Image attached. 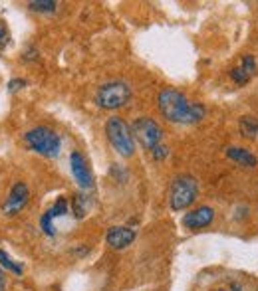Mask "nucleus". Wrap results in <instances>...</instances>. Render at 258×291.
I'll list each match as a JSON object with an SVG mask.
<instances>
[{
  "mask_svg": "<svg viewBox=\"0 0 258 291\" xmlns=\"http://www.w3.org/2000/svg\"><path fill=\"white\" fill-rule=\"evenodd\" d=\"M157 105L161 115L165 117L167 121L171 123H185V125H193V123H199L204 117V105L201 103H191L185 93L177 90H167L159 91L157 95Z\"/></svg>",
  "mask_w": 258,
  "mask_h": 291,
  "instance_id": "f257e3e1",
  "label": "nucleus"
},
{
  "mask_svg": "<svg viewBox=\"0 0 258 291\" xmlns=\"http://www.w3.org/2000/svg\"><path fill=\"white\" fill-rule=\"evenodd\" d=\"M24 141H26V145L30 147L34 153L42 155V157H48V159H56L60 155V149H62L60 137L48 127L30 129L24 135Z\"/></svg>",
  "mask_w": 258,
  "mask_h": 291,
  "instance_id": "f03ea898",
  "label": "nucleus"
},
{
  "mask_svg": "<svg viewBox=\"0 0 258 291\" xmlns=\"http://www.w3.org/2000/svg\"><path fill=\"white\" fill-rule=\"evenodd\" d=\"M106 135L111 147L121 155V157H133L135 153V141H133V131L121 117H110L106 123Z\"/></svg>",
  "mask_w": 258,
  "mask_h": 291,
  "instance_id": "7ed1b4c3",
  "label": "nucleus"
},
{
  "mask_svg": "<svg viewBox=\"0 0 258 291\" xmlns=\"http://www.w3.org/2000/svg\"><path fill=\"white\" fill-rule=\"evenodd\" d=\"M197 194H199V184L193 177H189V174L177 177L171 184V194H169L171 210L179 212V210L189 208L195 202Z\"/></svg>",
  "mask_w": 258,
  "mask_h": 291,
  "instance_id": "20e7f679",
  "label": "nucleus"
},
{
  "mask_svg": "<svg viewBox=\"0 0 258 291\" xmlns=\"http://www.w3.org/2000/svg\"><path fill=\"white\" fill-rule=\"evenodd\" d=\"M131 99V88L125 81L104 83L95 93V103L101 109H119Z\"/></svg>",
  "mask_w": 258,
  "mask_h": 291,
  "instance_id": "39448f33",
  "label": "nucleus"
},
{
  "mask_svg": "<svg viewBox=\"0 0 258 291\" xmlns=\"http://www.w3.org/2000/svg\"><path fill=\"white\" fill-rule=\"evenodd\" d=\"M131 131H133V137H137L139 143L149 151H153L155 147L163 143V129L159 127L151 117L135 119L133 125H131Z\"/></svg>",
  "mask_w": 258,
  "mask_h": 291,
  "instance_id": "423d86ee",
  "label": "nucleus"
},
{
  "mask_svg": "<svg viewBox=\"0 0 258 291\" xmlns=\"http://www.w3.org/2000/svg\"><path fill=\"white\" fill-rule=\"evenodd\" d=\"M28 198H30V192H28V186L24 182H14V186L10 188L8 192V198L4 200V206H2V212L6 216H14L18 214L20 210L28 204Z\"/></svg>",
  "mask_w": 258,
  "mask_h": 291,
  "instance_id": "0eeeda50",
  "label": "nucleus"
},
{
  "mask_svg": "<svg viewBox=\"0 0 258 291\" xmlns=\"http://www.w3.org/2000/svg\"><path fill=\"white\" fill-rule=\"evenodd\" d=\"M70 168H72V174H74L75 182H78L84 190L92 188L93 186L92 170H90V166H88V161H86L78 151H74L72 157H70Z\"/></svg>",
  "mask_w": 258,
  "mask_h": 291,
  "instance_id": "6e6552de",
  "label": "nucleus"
},
{
  "mask_svg": "<svg viewBox=\"0 0 258 291\" xmlns=\"http://www.w3.org/2000/svg\"><path fill=\"white\" fill-rule=\"evenodd\" d=\"M213 220H215V210L211 206H199L191 210L189 214H185L183 224L189 230H201V228H207Z\"/></svg>",
  "mask_w": 258,
  "mask_h": 291,
  "instance_id": "1a4fd4ad",
  "label": "nucleus"
},
{
  "mask_svg": "<svg viewBox=\"0 0 258 291\" xmlns=\"http://www.w3.org/2000/svg\"><path fill=\"white\" fill-rule=\"evenodd\" d=\"M133 240H135V230H133V228H127V226H113V228L108 230V234H106V242H108V246L113 248V250H123V248H127Z\"/></svg>",
  "mask_w": 258,
  "mask_h": 291,
  "instance_id": "9d476101",
  "label": "nucleus"
},
{
  "mask_svg": "<svg viewBox=\"0 0 258 291\" xmlns=\"http://www.w3.org/2000/svg\"><path fill=\"white\" fill-rule=\"evenodd\" d=\"M64 214H68V200H66V198H58L54 206L48 208V212H46V214L42 216V220H40L42 230H44L48 236H54L56 228H54V224H52V220L60 218V216H64Z\"/></svg>",
  "mask_w": 258,
  "mask_h": 291,
  "instance_id": "9b49d317",
  "label": "nucleus"
},
{
  "mask_svg": "<svg viewBox=\"0 0 258 291\" xmlns=\"http://www.w3.org/2000/svg\"><path fill=\"white\" fill-rule=\"evenodd\" d=\"M226 157L228 159H233L235 163H240L242 166H248V168H252V166H256L258 159L248 151V149H240V147H228L226 151Z\"/></svg>",
  "mask_w": 258,
  "mask_h": 291,
  "instance_id": "f8f14e48",
  "label": "nucleus"
},
{
  "mask_svg": "<svg viewBox=\"0 0 258 291\" xmlns=\"http://www.w3.org/2000/svg\"><path fill=\"white\" fill-rule=\"evenodd\" d=\"M239 129H240V133H242V137H246V139H256L258 119L256 117H250V115H244V117H240Z\"/></svg>",
  "mask_w": 258,
  "mask_h": 291,
  "instance_id": "ddd939ff",
  "label": "nucleus"
},
{
  "mask_svg": "<svg viewBox=\"0 0 258 291\" xmlns=\"http://www.w3.org/2000/svg\"><path fill=\"white\" fill-rule=\"evenodd\" d=\"M72 210H74L75 218H84L88 212V198L84 194H75L72 200Z\"/></svg>",
  "mask_w": 258,
  "mask_h": 291,
  "instance_id": "4468645a",
  "label": "nucleus"
},
{
  "mask_svg": "<svg viewBox=\"0 0 258 291\" xmlns=\"http://www.w3.org/2000/svg\"><path fill=\"white\" fill-rule=\"evenodd\" d=\"M230 77H233V81H235V83L244 85V83H248V81H250V77H252V75L246 72L242 66H237V68H233V70H230Z\"/></svg>",
  "mask_w": 258,
  "mask_h": 291,
  "instance_id": "2eb2a0df",
  "label": "nucleus"
},
{
  "mask_svg": "<svg viewBox=\"0 0 258 291\" xmlns=\"http://www.w3.org/2000/svg\"><path fill=\"white\" fill-rule=\"evenodd\" d=\"M28 6H30V10H34V12H54L56 10L54 0H36V2H30Z\"/></svg>",
  "mask_w": 258,
  "mask_h": 291,
  "instance_id": "dca6fc26",
  "label": "nucleus"
},
{
  "mask_svg": "<svg viewBox=\"0 0 258 291\" xmlns=\"http://www.w3.org/2000/svg\"><path fill=\"white\" fill-rule=\"evenodd\" d=\"M0 266H2V268H6L8 272L16 273V275H20V273H22V266L14 264V261L8 257V254H4L2 250H0Z\"/></svg>",
  "mask_w": 258,
  "mask_h": 291,
  "instance_id": "f3484780",
  "label": "nucleus"
},
{
  "mask_svg": "<svg viewBox=\"0 0 258 291\" xmlns=\"http://www.w3.org/2000/svg\"><path fill=\"white\" fill-rule=\"evenodd\" d=\"M240 66H242V68H244V70H246V72L250 73V75H254V73H256V60H254V55H244V57H242V64H240Z\"/></svg>",
  "mask_w": 258,
  "mask_h": 291,
  "instance_id": "a211bd4d",
  "label": "nucleus"
},
{
  "mask_svg": "<svg viewBox=\"0 0 258 291\" xmlns=\"http://www.w3.org/2000/svg\"><path fill=\"white\" fill-rule=\"evenodd\" d=\"M151 155H153V159H155V161H163V159H167V157H169V149L161 143V145L155 147V149L151 151Z\"/></svg>",
  "mask_w": 258,
  "mask_h": 291,
  "instance_id": "6ab92c4d",
  "label": "nucleus"
},
{
  "mask_svg": "<svg viewBox=\"0 0 258 291\" xmlns=\"http://www.w3.org/2000/svg\"><path fill=\"white\" fill-rule=\"evenodd\" d=\"M8 44V30H6V26L0 22V46H6Z\"/></svg>",
  "mask_w": 258,
  "mask_h": 291,
  "instance_id": "aec40b11",
  "label": "nucleus"
},
{
  "mask_svg": "<svg viewBox=\"0 0 258 291\" xmlns=\"http://www.w3.org/2000/svg\"><path fill=\"white\" fill-rule=\"evenodd\" d=\"M22 85H26V81H24V79H12V81L8 83V90L16 91L18 88H22Z\"/></svg>",
  "mask_w": 258,
  "mask_h": 291,
  "instance_id": "412c9836",
  "label": "nucleus"
},
{
  "mask_svg": "<svg viewBox=\"0 0 258 291\" xmlns=\"http://www.w3.org/2000/svg\"><path fill=\"white\" fill-rule=\"evenodd\" d=\"M0 291H6V275L0 270Z\"/></svg>",
  "mask_w": 258,
  "mask_h": 291,
  "instance_id": "4be33fe9",
  "label": "nucleus"
},
{
  "mask_svg": "<svg viewBox=\"0 0 258 291\" xmlns=\"http://www.w3.org/2000/svg\"><path fill=\"white\" fill-rule=\"evenodd\" d=\"M230 289H233V291H244V289H242V287L239 285V283H233V285H230Z\"/></svg>",
  "mask_w": 258,
  "mask_h": 291,
  "instance_id": "5701e85b",
  "label": "nucleus"
},
{
  "mask_svg": "<svg viewBox=\"0 0 258 291\" xmlns=\"http://www.w3.org/2000/svg\"><path fill=\"white\" fill-rule=\"evenodd\" d=\"M217 291H224V289H217Z\"/></svg>",
  "mask_w": 258,
  "mask_h": 291,
  "instance_id": "b1692460",
  "label": "nucleus"
}]
</instances>
